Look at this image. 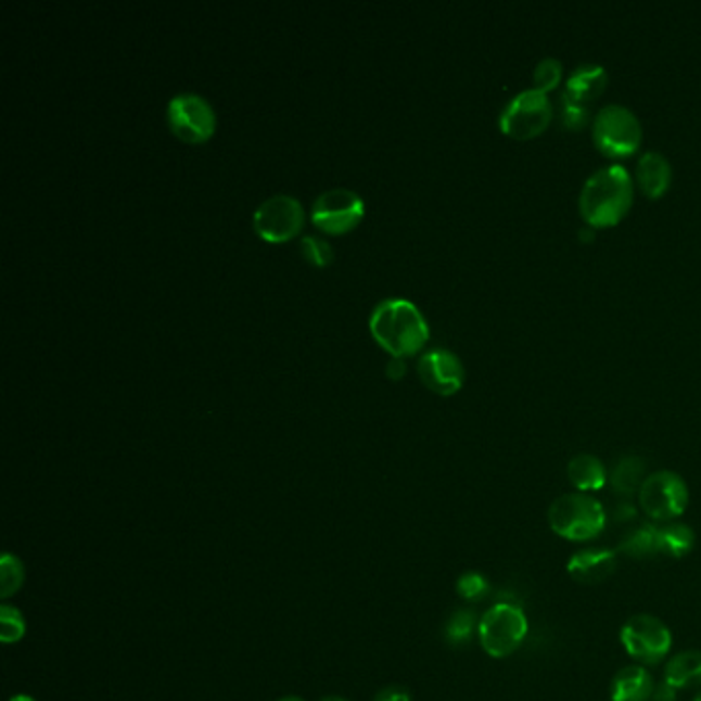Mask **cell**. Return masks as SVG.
<instances>
[{"label": "cell", "instance_id": "22", "mask_svg": "<svg viewBox=\"0 0 701 701\" xmlns=\"http://www.w3.org/2000/svg\"><path fill=\"white\" fill-rule=\"evenodd\" d=\"M23 585V565L13 553H4L0 560V597L9 599Z\"/></svg>", "mask_w": 701, "mask_h": 701}, {"label": "cell", "instance_id": "31", "mask_svg": "<svg viewBox=\"0 0 701 701\" xmlns=\"http://www.w3.org/2000/svg\"><path fill=\"white\" fill-rule=\"evenodd\" d=\"M404 370H406V367H404V362L399 358H393L387 365V374H390L391 379H399L404 374Z\"/></svg>", "mask_w": 701, "mask_h": 701}, {"label": "cell", "instance_id": "2", "mask_svg": "<svg viewBox=\"0 0 701 701\" xmlns=\"http://www.w3.org/2000/svg\"><path fill=\"white\" fill-rule=\"evenodd\" d=\"M370 332L395 358L413 354L429 340V323L406 298H383L370 313Z\"/></svg>", "mask_w": 701, "mask_h": 701}, {"label": "cell", "instance_id": "27", "mask_svg": "<svg viewBox=\"0 0 701 701\" xmlns=\"http://www.w3.org/2000/svg\"><path fill=\"white\" fill-rule=\"evenodd\" d=\"M301 252L315 266H328L333 257L330 243L323 241L321 237H315V234H307L301 239Z\"/></svg>", "mask_w": 701, "mask_h": 701}, {"label": "cell", "instance_id": "26", "mask_svg": "<svg viewBox=\"0 0 701 701\" xmlns=\"http://www.w3.org/2000/svg\"><path fill=\"white\" fill-rule=\"evenodd\" d=\"M473 617H475L473 611H457L447 625L448 642L455 643V646L468 642L473 634V625H475Z\"/></svg>", "mask_w": 701, "mask_h": 701}, {"label": "cell", "instance_id": "25", "mask_svg": "<svg viewBox=\"0 0 701 701\" xmlns=\"http://www.w3.org/2000/svg\"><path fill=\"white\" fill-rule=\"evenodd\" d=\"M25 634V622L20 609L2 604L0 607V640L4 643L20 642Z\"/></svg>", "mask_w": 701, "mask_h": 701}, {"label": "cell", "instance_id": "30", "mask_svg": "<svg viewBox=\"0 0 701 701\" xmlns=\"http://www.w3.org/2000/svg\"><path fill=\"white\" fill-rule=\"evenodd\" d=\"M650 701H675V691L666 685H661L657 691H654V698Z\"/></svg>", "mask_w": 701, "mask_h": 701}, {"label": "cell", "instance_id": "14", "mask_svg": "<svg viewBox=\"0 0 701 701\" xmlns=\"http://www.w3.org/2000/svg\"><path fill=\"white\" fill-rule=\"evenodd\" d=\"M654 679L642 664L624 666L611 683V701H650L654 698Z\"/></svg>", "mask_w": 701, "mask_h": 701}, {"label": "cell", "instance_id": "11", "mask_svg": "<svg viewBox=\"0 0 701 701\" xmlns=\"http://www.w3.org/2000/svg\"><path fill=\"white\" fill-rule=\"evenodd\" d=\"M303 206L293 195L276 194L264 200L254 213V227L268 241H286L303 227Z\"/></svg>", "mask_w": 701, "mask_h": 701}, {"label": "cell", "instance_id": "1", "mask_svg": "<svg viewBox=\"0 0 701 701\" xmlns=\"http://www.w3.org/2000/svg\"><path fill=\"white\" fill-rule=\"evenodd\" d=\"M634 202V183L624 165H609L588 177L581 192V215L590 227H613Z\"/></svg>", "mask_w": 701, "mask_h": 701}, {"label": "cell", "instance_id": "23", "mask_svg": "<svg viewBox=\"0 0 701 701\" xmlns=\"http://www.w3.org/2000/svg\"><path fill=\"white\" fill-rule=\"evenodd\" d=\"M564 75V66L558 59H544L533 71V89L547 93L556 89Z\"/></svg>", "mask_w": 701, "mask_h": 701}, {"label": "cell", "instance_id": "5", "mask_svg": "<svg viewBox=\"0 0 701 701\" xmlns=\"http://www.w3.org/2000/svg\"><path fill=\"white\" fill-rule=\"evenodd\" d=\"M477 634L486 654L492 659H507L525 642L528 622L517 604L496 603L484 613Z\"/></svg>", "mask_w": 701, "mask_h": 701}, {"label": "cell", "instance_id": "32", "mask_svg": "<svg viewBox=\"0 0 701 701\" xmlns=\"http://www.w3.org/2000/svg\"><path fill=\"white\" fill-rule=\"evenodd\" d=\"M11 701H36L34 698H29V696H15V698H11Z\"/></svg>", "mask_w": 701, "mask_h": 701}, {"label": "cell", "instance_id": "35", "mask_svg": "<svg viewBox=\"0 0 701 701\" xmlns=\"http://www.w3.org/2000/svg\"><path fill=\"white\" fill-rule=\"evenodd\" d=\"M693 701H701V691L696 696V698H693Z\"/></svg>", "mask_w": 701, "mask_h": 701}, {"label": "cell", "instance_id": "28", "mask_svg": "<svg viewBox=\"0 0 701 701\" xmlns=\"http://www.w3.org/2000/svg\"><path fill=\"white\" fill-rule=\"evenodd\" d=\"M487 592V581L477 572H468L457 581V595L466 601H480Z\"/></svg>", "mask_w": 701, "mask_h": 701}, {"label": "cell", "instance_id": "24", "mask_svg": "<svg viewBox=\"0 0 701 701\" xmlns=\"http://www.w3.org/2000/svg\"><path fill=\"white\" fill-rule=\"evenodd\" d=\"M560 116L562 124L570 130H583L586 124L590 122V105L576 101V99L562 95V105H560Z\"/></svg>", "mask_w": 701, "mask_h": 701}, {"label": "cell", "instance_id": "20", "mask_svg": "<svg viewBox=\"0 0 701 701\" xmlns=\"http://www.w3.org/2000/svg\"><path fill=\"white\" fill-rule=\"evenodd\" d=\"M693 547H696V533L691 526L671 523L659 528L657 533V551L668 558L681 560Z\"/></svg>", "mask_w": 701, "mask_h": 701}, {"label": "cell", "instance_id": "13", "mask_svg": "<svg viewBox=\"0 0 701 701\" xmlns=\"http://www.w3.org/2000/svg\"><path fill=\"white\" fill-rule=\"evenodd\" d=\"M568 576L581 585H601L617 570V553L607 547H588L576 551L568 564Z\"/></svg>", "mask_w": 701, "mask_h": 701}, {"label": "cell", "instance_id": "33", "mask_svg": "<svg viewBox=\"0 0 701 701\" xmlns=\"http://www.w3.org/2000/svg\"><path fill=\"white\" fill-rule=\"evenodd\" d=\"M321 701H348V700H344V698H326V700H321Z\"/></svg>", "mask_w": 701, "mask_h": 701}, {"label": "cell", "instance_id": "8", "mask_svg": "<svg viewBox=\"0 0 701 701\" xmlns=\"http://www.w3.org/2000/svg\"><path fill=\"white\" fill-rule=\"evenodd\" d=\"M553 116L551 101L547 93L537 89H525L508 101L505 110L500 112V130L512 138L539 137Z\"/></svg>", "mask_w": 701, "mask_h": 701}, {"label": "cell", "instance_id": "16", "mask_svg": "<svg viewBox=\"0 0 701 701\" xmlns=\"http://www.w3.org/2000/svg\"><path fill=\"white\" fill-rule=\"evenodd\" d=\"M609 75L601 64H583L565 80L564 93L568 98L588 103L599 98L607 89Z\"/></svg>", "mask_w": 701, "mask_h": 701}, {"label": "cell", "instance_id": "12", "mask_svg": "<svg viewBox=\"0 0 701 701\" xmlns=\"http://www.w3.org/2000/svg\"><path fill=\"white\" fill-rule=\"evenodd\" d=\"M418 372L424 385L441 395H453L466 379V369L459 356L447 348H434L422 354V358L418 360Z\"/></svg>", "mask_w": 701, "mask_h": 701}, {"label": "cell", "instance_id": "19", "mask_svg": "<svg viewBox=\"0 0 701 701\" xmlns=\"http://www.w3.org/2000/svg\"><path fill=\"white\" fill-rule=\"evenodd\" d=\"M643 471H646V463H643L642 457H638V455L622 457L609 475L613 492L620 496H632L634 492H640L643 480H646Z\"/></svg>", "mask_w": 701, "mask_h": 701}, {"label": "cell", "instance_id": "6", "mask_svg": "<svg viewBox=\"0 0 701 701\" xmlns=\"http://www.w3.org/2000/svg\"><path fill=\"white\" fill-rule=\"evenodd\" d=\"M620 640L624 646L627 657L636 663L659 664L663 663L666 654L673 648V634L668 625L654 615L638 613L629 617L620 632Z\"/></svg>", "mask_w": 701, "mask_h": 701}, {"label": "cell", "instance_id": "10", "mask_svg": "<svg viewBox=\"0 0 701 701\" xmlns=\"http://www.w3.org/2000/svg\"><path fill=\"white\" fill-rule=\"evenodd\" d=\"M167 122L177 137L202 142L215 132V112L197 93H179L167 105Z\"/></svg>", "mask_w": 701, "mask_h": 701}, {"label": "cell", "instance_id": "34", "mask_svg": "<svg viewBox=\"0 0 701 701\" xmlns=\"http://www.w3.org/2000/svg\"><path fill=\"white\" fill-rule=\"evenodd\" d=\"M280 701H303V700H301V698H284V700H280Z\"/></svg>", "mask_w": 701, "mask_h": 701}, {"label": "cell", "instance_id": "3", "mask_svg": "<svg viewBox=\"0 0 701 701\" xmlns=\"http://www.w3.org/2000/svg\"><path fill=\"white\" fill-rule=\"evenodd\" d=\"M551 531L565 541L585 544L603 533L607 514L599 500L576 492L560 496L547 512Z\"/></svg>", "mask_w": 701, "mask_h": 701}, {"label": "cell", "instance_id": "17", "mask_svg": "<svg viewBox=\"0 0 701 701\" xmlns=\"http://www.w3.org/2000/svg\"><path fill=\"white\" fill-rule=\"evenodd\" d=\"M568 480L578 492H599L603 489L609 475L604 469L603 461L590 453H581L570 459L568 463Z\"/></svg>", "mask_w": 701, "mask_h": 701}, {"label": "cell", "instance_id": "21", "mask_svg": "<svg viewBox=\"0 0 701 701\" xmlns=\"http://www.w3.org/2000/svg\"><path fill=\"white\" fill-rule=\"evenodd\" d=\"M657 533H659L657 526L642 525L625 537L620 551H624L632 558H646L650 553H657Z\"/></svg>", "mask_w": 701, "mask_h": 701}, {"label": "cell", "instance_id": "9", "mask_svg": "<svg viewBox=\"0 0 701 701\" xmlns=\"http://www.w3.org/2000/svg\"><path fill=\"white\" fill-rule=\"evenodd\" d=\"M365 215L360 195L348 188H332L317 195L313 202V222L328 233H344Z\"/></svg>", "mask_w": 701, "mask_h": 701}, {"label": "cell", "instance_id": "7", "mask_svg": "<svg viewBox=\"0 0 701 701\" xmlns=\"http://www.w3.org/2000/svg\"><path fill=\"white\" fill-rule=\"evenodd\" d=\"M640 507L654 521H673L689 507V487L675 471H654L643 480L638 492Z\"/></svg>", "mask_w": 701, "mask_h": 701}, {"label": "cell", "instance_id": "15", "mask_svg": "<svg viewBox=\"0 0 701 701\" xmlns=\"http://www.w3.org/2000/svg\"><path fill=\"white\" fill-rule=\"evenodd\" d=\"M673 169L668 158L659 151H648L636 165V181L648 197H661L668 190Z\"/></svg>", "mask_w": 701, "mask_h": 701}, {"label": "cell", "instance_id": "29", "mask_svg": "<svg viewBox=\"0 0 701 701\" xmlns=\"http://www.w3.org/2000/svg\"><path fill=\"white\" fill-rule=\"evenodd\" d=\"M374 701H411L408 691L402 687H390L385 691H381Z\"/></svg>", "mask_w": 701, "mask_h": 701}, {"label": "cell", "instance_id": "4", "mask_svg": "<svg viewBox=\"0 0 701 701\" xmlns=\"http://www.w3.org/2000/svg\"><path fill=\"white\" fill-rule=\"evenodd\" d=\"M592 140L603 155H632L642 144V124L625 105L609 103L592 119Z\"/></svg>", "mask_w": 701, "mask_h": 701}, {"label": "cell", "instance_id": "18", "mask_svg": "<svg viewBox=\"0 0 701 701\" xmlns=\"http://www.w3.org/2000/svg\"><path fill=\"white\" fill-rule=\"evenodd\" d=\"M664 685L673 691L701 685V650H685L675 654L664 668Z\"/></svg>", "mask_w": 701, "mask_h": 701}]
</instances>
